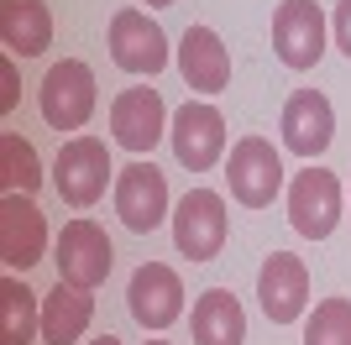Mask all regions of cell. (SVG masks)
Instances as JSON below:
<instances>
[{"label": "cell", "mask_w": 351, "mask_h": 345, "mask_svg": "<svg viewBox=\"0 0 351 345\" xmlns=\"http://www.w3.org/2000/svg\"><path fill=\"white\" fill-rule=\"evenodd\" d=\"M47 251V220L32 204V194H5L0 199V261L5 272H27Z\"/></svg>", "instance_id": "obj_11"}, {"label": "cell", "mask_w": 351, "mask_h": 345, "mask_svg": "<svg viewBox=\"0 0 351 345\" xmlns=\"http://www.w3.org/2000/svg\"><path fill=\"white\" fill-rule=\"evenodd\" d=\"M89 345H121V340H116V335H100V340H89Z\"/></svg>", "instance_id": "obj_25"}, {"label": "cell", "mask_w": 351, "mask_h": 345, "mask_svg": "<svg viewBox=\"0 0 351 345\" xmlns=\"http://www.w3.org/2000/svg\"><path fill=\"white\" fill-rule=\"evenodd\" d=\"M289 225L299 230L304 241H325V235L341 225V178L330 168H315V162H309L304 172H293Z\"/></svg>", "instance_id": "obj_5"}, {"label": "cell", "mask_w": 351, "mask_h": 345, "mask_svg": "<svg viewBox=\"0 0 351 345\" xmlns=\"http://www.w3.org/2000/svg\"><path fill=\"white\" fill-rule=\"evenodd\" d=\"M257 298H263V314L273 324H299L309 303V267L293 251H273L257 272Z\"/></svg>", "instance_id": "obj_14"}, {"label": "cell", "mask_w": 351, "mask_h": 345, "mask_svg": "<svg viewBox=\"0 0 351 345\" xmlns=\"http://www.w3.org/2000/svg\"><path fill=\"white\" fill-rule=\"evenodd\" d=\"M0 42L11 58H37L53 47V16L43 0H0Z\"/></svg>", "instance_id": "obj_17"}, {"label": "cell", "mask_w": 351, "mask_h": 345, "mask_svg": "<svg viewBox=\"0 0 351 345\" xmlns=\"http://www.w3.org/2000/svg\"><path fill=\"white\" fill-rule=\"evenodd\" d=\"M43 335V293H32L16 272L0 277V345H32Z\"/></svg>", "instance_id": "obj_20"}, {"label": "cell", "mask_w": 351, "mask_h": 345, "mask_svg": "<svg viewBox=\"0 0 351 345\" xmlns=\"http://www.w3.org/2000/svg\"><path fill=\"white\" fill-rule=\"evenodd\" d=\"M0 188L5 194H37L43 188L37 146L21 142V131H0Z\"/></svg>", "instance_id": "obj_21"}, {"label": "cell", "mask_w": 351, "mask_h": 345, "mask_svg": "<svg viewBox=\"0 0 351 345\" xmlns=\"http://www.w3.org/2000/svg\"><path fill=\"white\" fill-rule=\"evenodd\" d=\"M178 73L199 94H220L231 84V53H226V42L210 27H189L184 42H178Z\"/></svg>", "instance_id": "obj_16"}, {"label": "cell", "mask_w": 351, "mask_h": 345, "mask_svg": "<svg viewBox=\"0 0 351 345\" xmlns=\"http://www.w3.org/2000/svg\"><path fill=\"white\" fill-rule=\"evenodd\" d=\"M110 58H116V68L152 79V73L168 68V37H162V27L147 11L126 5V11L110 16Z\"/></svg>", "instance_id": "obj_10"}, {"label": "cell", "mask_w": 351, "mask_h": 345, "mask_svg": "<svg viewBox=\"0 0 351 345\" xmlns=\"http://www.w3.org/2000/svg\"><path fill=\"white\" fill-rule=\"evenodd\" d=\"M330 27H336V42H341V53L351 58V0H341V5H336V16H330Z\"/></svg>", "instance_id": "obj_24"}, {"label": "cell", "mask_w": 351, "mask_h": 345, "mask_svg": "<svg viewBox=\"0 0 351 345\" xmlns=\"http://www.w3.org/2000/svg\"><path fill=\"white\" fill-rule=\"evenodd\" d=\"M147 345H168V340H147Z\"/></svg>", "instance_id": "obj_27"}, {"label": "cell", "mask_w": 351, "mask_h": 345, "mask_svg": "<svg viewBox=\"0 0 351 345\" xmlns=\"http://www.w3.org/2000/svg\"><path fill=\"white\" fill-rule=\"evenodd\" d=\"M126 309L142 330H168L178 314H184V283H178L173 267L162 261H142L132 272V288H126Z\"/></svg>", "instance_id": "obj_12"}, {"label": "cell", "mask_w": 351, "mask_h": 345, "mask_svg": "<svg viewBox=\"0 0 351 345\" xmlns=\"http://www.w3.org/2000/svg\"><path fill=\"white\" fill-rule=\"evenodd\" d=\"M58 277L63 283H79V288H95L110 277V267H116V251H110V235H105L95 220H69V225L58 230Z\"/></svg>", "instance_id": "obj_9"}, {"label": "cell", "mask_w": 351, "mask_h": 345, "mask_svg": "<svg viewBox=\"0 0 351 345\" xmlns=\"http://www.w3.org/2000/svg\"><path fill=\"white\" fill-rule=\"evenodd\" d=\"M226 183H231V199L247 204V209H267L283 188V162L278 146L267 136H241L231 146V162H226Z\"/></svg>", "instance_id": "obj_4"}, {"label": "cell", "mask_w": 351, "mask_h": 345, "mask_svg": "<svg viewBox=\"0 0 351 345\" xmlns=\"http://www.w3.org/2000/svg\"><path fill=\"white\" fill-rule=\"evenodd\" d=\"M110 131H116V142L126 152H152L162 142V131H168V110H162V94L158 89H121L116 105H110Z\"/></svg>", "instance_id": "obj_15"}, {"label": "cell", "mask_w": 351, "mask_h": 345, "mask_svg": "<svg viewBox=\"0 0 351 345\" xmlns=\"http://www.w3.org/2000/svg\"><path fill=\"white\" fill-rule=\"evenodd\" d=\"M16 100H21V79H16V58H0V115H11Z\"/></svg>", "instance_id": "obj_23"}, {"label": "cell", "mask_w": 351, "mask_h": 345, "mask_svg": "<svg viewBox=\"0 0 351 345\" xmlns=\"http://www.w3.org/2000/svg\"><path fill=\"white\" fill-rule=\"evenodd\" d=\"M116 215H121V225L136 230V235H152V230L168 220V178L147 157L126 162V168L116 172Z\"/></svg>", "instance_id": "obj_6"}, {"label": "cell", "mask_w": 351, "mask_h": 345, "mask_svg": "<svg viewBox=\"0 0 351 345\" xmlns=\"http://www.w3.org/2000/svg\"><path fill=\"white\" fill-rule=\"evenodd\" d=\"M304 345H351V298H320L304 319Z\"/></svg>", "instance_id": "obj_22"}, {"label": "cell", "mask_w": 351, "mask_h": 345, "mask_svg": "<svg viewBox=\"0 0 351 345\" xmlns=\"http://www.w3.org/2000/svg\"><path fill=\"white\" fill-rule=\"evenodd\" d=\"M37 105H43V120L53 131H84L100 94H95V68L79 63V58H63L43 73V89H37Z\"/></svg>", "instance_id": "obj_1"}, {"label": "cell", "mask_w": 351, "mask_h": 345, "mask_svg": "<svg viewBox=\"0 0 351 345\" xmlns=\"http://www.w3.org/2000/svg\"><path fill=\"white\" fill-rule=\"evenodd\" d=\"M142 5H173V0H142Z\"/></svg>", "instance_id": "obj_26"}, {"label": "cell", "mask_w": 351, "mask_h": 345, "mask_svg": "<svg viewBox=\"0 0 351 345\" xmlns=\"http://www.w3.org/2000/svg\"><path fill=\"white\" fill-rule=\"evenodd\" d=\"M283 146H289L293 157L315 162L330 146V136H336V110H330V100H325L320 89H293L289 105H283Z\"/></svg>", "instance_id": "obj_13"}, {"label": "cell", "mask_w": 351, "mask_h": 345, "mask_svg": "<svg viewBox=\"0 0 351 345\" xmlns=\"http://www.w3.org/2000/svg\"><path fill=\"white\" fill-rule=\"evenodd\" d=\"M226 235H231V215L215 188H189L173 204V246L189 261H215L226 251Z\"/></svg>", "instance_id": "obj_3"}, {"label": "cell", "mask_w": 351, "mask_h": 345, "mask_svg": "<svg viewBox=\"0 0 351 345\" xmlns=\"http://www.w3.org/2000/svg\"><path fill=\"white\" fill-rule=\"evenodd\" d=\"M110 146L100 136H73L58 146V162H53V188L58 199L73 209H89V204L105 199V183H110Z\"/></svg>", "instance_id": "obj_2"}, {"label": "cell", "mask_w": 351, "mask_h": 345, "mask_svg": "<svg viewBox=\"0 0 351 345\" xmlns=\"http://www.w3.org/2000/svg\"><path fill=\"white\" fill-rule=\"evenodd\" d=\"M89 319H95V298H89V288L79 283H63L53 293H43V340L47 345H73L79 335L89 330Z\"/></svg>", "instance_id": "obj_18"}, {"label": "cell", "mask_w": 351, "mask_h": 345, "mask_svg": "<svg viewBox=\"0 0 351 345\" xmlns=\"http://www.w3.org/2000/svg\"><path fill=\"white\" fill-rule=\"evenodd\" d=\"M189 330H194V345H241L247 340V314H241L231 288H210L194 303Z\"/></svg>", "instance_id": "obj_19"}, {"label": "cell", "mask_w": 351, "mask_h": 345, "mask_svg": "<svg viewBox=\"0 0 351 345\" xmlns=\"http://www.w3.org/2000/svg\"><path fill=\"white\" fill-rule=\"evenodd\" d=\"M273 53L293 73L315 68L325 58V11L315 0H283L273 11Z\"/></svg>", "instance_id": "obj_8"}, {"label": "cell", "mask_w": 351, "mask_h": 345, "mask_svg": "<svg viewBox=\"0 0 351 345\" xmlns=\"http://www.w3.org/2000/svg\"><path fill=\"white\" fill-rule=\"evenodd\" d=\"M168 142H173V157L184 162L189 172H210L220 157H226V120H220L215 105L184 100L173 110V131H168Z\"/></svg>", "instance_id": "obj_7"}]
</instances>
